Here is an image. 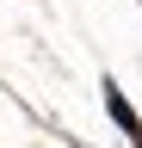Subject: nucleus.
<instances>
[{
    "label": "nucleus",
    "instance_id": "obj_1",
    "mask_svg": "<svg viewBox=\"0 0 142 148\" xmlns=\"http://www.w3.org/2000/svg\"><path fill=\"white\" fill-rule=\"evenodd\" d=\"M99 92H105V117H111V123H117L130 142H142V117H136V105L123 99V86H117V80H105Z\"/></svg>",
    "mask_w": 142,
    "mask_h": 148
},
{
    "label": "nucleus",
    "instance_id": "obj_2",
    "mask_svg": "<svg viewBox=\"0 0 142 148\" xmlns=\"http://www.w3.org/2000/svg\"><path fill=\"white\" fill-rule=\"evenodd\" d=\"M136 148H142V142H136Z\"/></svg>",
    "mask_w": 142,
    "mask_h": 148
}]
</instances>
